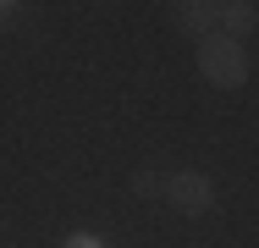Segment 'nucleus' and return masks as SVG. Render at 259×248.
I'll return each instance as SVG.
<instances>
[{
    "label": "nucleus",
    "mask_w": 259,
    "mask_h": 248,
    "mask_svg": "<svg viewBox=\"0 0 259 248\" xmlns=\"http://www.w3.org/2000/svg\"><path fill=\"white\" fill-rule=\"evenodd\" d=\"M133 193L138 198H165V177H160L155 166H138L133 171Z\"/></svg>",
    "instance_id": "obj_5"
},
{
    "label": "nucleus",
    "mask_w": 259,
    "mask_h": 248,
    "mask_svg": "<svg viewBox=\"0 0 259 248\" xmlns=\"http://www.w3.org/2000/svg\"><path fill=\"white\" fill-rule=\"evenodd\" d=\"M61 248H105V243H100V237H94V232H72V237H66V243H61Z\"/></svg>",
    "instance_id": "obj_6"
},
{
    "label": "nucleus",
    "mask_w": 259,
    "mask_h": 248,
    "mask_svg": "<svg viewBox=\"0 0 259 248\" xmlns=\"http://www.w3.org/2000/svg\"><path fill=\"white\" fill-rule=\"evenodd\" d=\"M215 28H221L226 39L243 45V33L259 28V6H254V0H221V6H215Z\"/></svg>",
    "instance_id": "obj_4"
},
{
    "label": "nucleus",
    "mask_w": 259,
    "mask_h": 248,
    "mask_svg": "<svg viewBox=\"0 0 259 248\" xmlns=\"http://www.w3.org/2000/svg\"><path fill=\"white\" fill-rule=\"evenodd\" d=\"M199 72L215 89H243L248 83V50L226 33H209V39H199Z\"/></svg>",
    "instance_id": "obj_1"
},
{
    "label": "nucleus",
    "mask_w": 259,
    "mask_h": 248,
    "mask_svg": "<svg viewBox=\"0 0 259 248\" xmlns=\"http://www.w3.org/2000/svg\"><path fill=\"white\" fill-rule=\"evenodd\" d=\"M11 11H17V6H11V0H0V28L11 22Z\"/></svg>",
    "instance_id": "obj_7"
},
{
    "label": "nucleus",
    "mask_w": 259,
    "mask_h": 248,
    "mask_svg": "<svg viewBox=\"0 0 259 248\" xmlns=\"http://www.w3.org/2000/svg\"><path fill=\"white\" fill-rule=\"evenodd\" d=\"M165 198H171V210H182V215H209L215 182H209L204 171H171V177H165Z\"/></svg>",
    "instance_id": "obj_2"
},
{
    "label": "nucleus",
    "mask_w": 259,
    "mask_h": 248,
    "mask_svg": "<svg viewBox=\"0 0 259 248\" xmlns=\"http://www.w3.org/2000/svg\"><path fill=\"white\" fill-rule=\"evenodd\" d=\"M171 28L188 33V39L221 33V28H215V0H177V6H171Z\"/></svg>",
    "instance_id": "obj_3"
}]
</instances>
